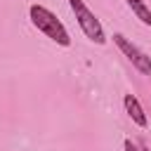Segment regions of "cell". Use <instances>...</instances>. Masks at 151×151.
I'll list each match as a JSON object with an SVG mask.
<instances>
[{
  "label": "cell",
  "mask_w": 151,
  "mask_h": 151,
  "mask_svg": "<svg viewBox=\"0 0 151 151\" xmlns=\"http://www.w3.org/2000/svg\"><path fill=\"white\" fill-rule=\"evenodd\" d=\"M142 151H146V149H144V146H142Z\"/></svg>",
  "instance_id": "7"
},
{
  "label": "cell",
  "mask_w": 151,
  "mask_h": 151,
  "mask_svg": "<svg viewBox=\"0 0 151 151\" xmlns=\"http://www.w3.org/2000/svg\"><path fill=\"white\" fill-rule=\"evenodd\" d=\"M127 5H130V9L134 12V17H137L142 24L151 26V9L144 5V0H127Z\"/></svg>",
  "instance_id": "5"
},
{
  "label": "cell",
  "mask_w": 151,
  "mask_h": 151,
  "mask_svg": "<svg viewBox=\"0 0 151 151\" xmlns=\"http://www.w3.org/2000/svg\"><path fill=\"white\" fill-rule=\"evenodd\" d=\"M68 5H71V9H73V14H76V19H78V26L83 28V33H85L92 42L104 45V42H106V35H104L101 21L87 9V5H85L83 0H68Z\"/></svg>",
  "instance_id": "2"
},
{
  "label": "cell",
  "mask_w": 151,
  "mask_h": 151,
  "mask_svg": "<svg viewBox=\"0 0 151 151\" xmlns=\"http://www.w3.org/2000/svg\"><path fill=\"white\" fill-rule=\"evenodd\" d=\"M123 104H125V111H127V116L139 125V127H146L149 125V120H146V113H144V109L139 106V101H137V97L134 94H125V99H123Z\"/></svg>",
  "instance_id": "4"
},
{
  "label": "cell",
  "mask_w": 151,
  "mask_h": 151,
  "mask_svg": "<svg viewBox=\"0 0 151 151\" xmlns=\"http://www.w3.org/2000/svg\"><path fill=\"white\" fill-rule=\"evenodd\" d=\"M113 42L120 47V52H123V54L132 61V66H134L139 73L151 76V57H149V54H144V52H142L134 42H130L123 33H116V35H113Z\"/></svg>",
  "instance_id": "3"
},
{
  "label": "cell",
  "mask_w": 151,
  "mask_h": 151,
  "mask_svg": "<svg viewBox=\"0 0 151 151\" xmlns=\"http://www.w3.org/2000/svg\"><path fill=\"white\" fill-rule=\"evenodd\" d=\"M125 151H139V149L134 146V142H132V139H125Z\"/></svg>",
  "instance_id": "6"
},
{
  "label": "cell",
  "mask_w": 151,
  "mask_h": 151,
  "mask_svg": "<svg viewBox=\"0 0 151 151\" xmlns=\"http://www.w3.org/2000/svg\"><path fill=\"white\" fill-rule=\"evenodd\" d=\"M28 14H31V21H33V26L38 28V31H42L50 40H54L57 45H71V35H68V31H66V26L47 9V7H42V5H31V9H28Z\"/></svg>",
  "instance_id": "1"
}]
</instances>
